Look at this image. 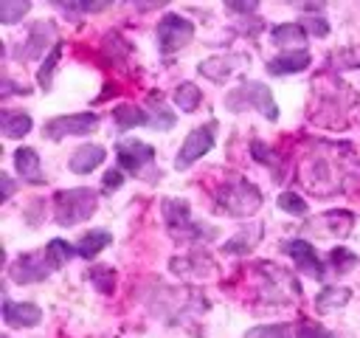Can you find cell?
<instances>
[{
    "label": "cell",
    "instance_id": "29",
    "mask_svg": "<svg viewBox=\"0 0 360 338\" xmlns=\"http://www.w3.org/2000/svg\"><path fill=\"white\" fill-rule=\"evenodd\" d=\"M174 113H169V107H163V104H158L155 99H152V113H149V127H155V130H172L174 127Z\"/></svg>",
    "mask_w": 360,
    "mask_h": 338
},
{
    "label": "cell",
    "instance_id": "15",
    "mask_svg": "<svg viewBox=\"0 0 360 338\" xmlns=\"http://www.w3.org/2000/svg\"><path fill=\"white\" fill-rule=\"evenodd\" d=\"M309 62H312V56L307 48L304 51H284L267 62V70L273 76H290V73H301L304 68H309Z\"/></svg>",
    "mask_w": 360,
    "mask_h": 338
},
{
    "label": "cell",
    "instance_id": "6",
    "mask_svg": "<svg viewBox=\"0 0 360 338\" xmlns=\"http://www.w3.org/2000/svg\"><path fill=\"white\" fill-rule=\"evenodd\" d=\"M98 127V115L96 113H70V115H56V118H48L42 132L45 138L51 141H62L68 135H87Z\"/></svg>",
    "mask_w": 360,
    "mask_h": 338
},
{
    "label": "cell",
    "instance_id": "2",
    "mask_svg": "<svg viewBox=\"0 0 360 338\" xmlns=\"http://www.w3.org/2000/svg\"><path fill=\"white\" fill-rule=\"evenodd\" d=\"M214 200H217V211H219V214H228V217H248V214L259 211V206H262V192H259L253 183H248V180H242V177H233V180H225V183L217 189Z\"/></svg>",
    "mask_w": 360,
    "mask_h": 338
},
{
    "label": "cell",
    "instance_id": "3",
    "mask_svg": "<svg viewBox=\"0 0 360 338\" xmlns=\"http://www.w3.org/2000/svg\"><path fill=\"white\" fill-rule=\"evenodd\" d=\"M225 104L231 107V110H245V107H256L264 118H270V121H276L278 118V107H276V101H273V93H270V87L264 84V82H242L236 90H231V96L225 99Z\"/></svg>",
    "mask_w": 360,
    "mask_h": 338
},
{
    "label": "cell",
    "instance_id": "38",
    "mask_svg": "<svg viewBox=\"0 0 360 338\" xmlns=\"http://www.w3.org/2000/svg\"><path fill=\"white\" fill-rule=\"evenodd\" d=\"M225 8H231V11H256V3H225Z\"/></svg>",
    "mask_w": 360,
    "mask_h": 338
},
{
    "label": "cell",
    "instance_id": "14",
    "mask_svg": "<svg viewBox=\"0 0 360 338\" xmlns=\"http://www.w3.org/2000/svg\"><path fill=\"white\" fill-rule=\"evenodd\" d=\"M104 158H107V152H104L101 144H82V146L70 155L68 169H70L73 175H87V172L98 169V166L104 163Z\"/></svg>",
    "mask_w": 360,
    "mask_h": 338
},
{
    "label": "cell",
    "instance_id": "18",
    "mask_svg": "<svg viewBox=\"0 0 360 338\" xmlns=\"http://www.w3.org/2000/svg\"><path fill=\"white\" fill-rule=\"evenodd\" d=\"M177 276H191V279H205L211 270H214V262L205 256V254H186L183 259L174 256L172 265H169Z\"/></svg>",
    "mask_w": 360,
    "mask_h": 338
},
{
    "label": "cell",
    "instance_id": "11",
    "mask_svg": "<svg viewBox=\"0 0 360 338\" xmlns=\"http://www.w3.org/2000/svg\"><path fill=\"white\" fill-rule=\"evenodd\" d=\"M284 254L295 262L298 270H304V273H309V276H315V279H323L326 268H323V262L318 259L315 248H312L307 239H287V242H284Z\"/></svg>",
    "mask_w": 360,
    "mask_h": 338
},
{
    "label": "cell",
    "instance_id": "7",
    "mask_svg": "<svg viewBox=\"0 0 360 338\" xmlns=\"http://www.w3.org/2000/svg\"><path fill=\"white\" fill-rule=\"evenodd\" d=\"M214 130H217L214 121H211V124H202V127H197V130H191V132L186 135L183 146L177 149L174 166H177V169H188L194 161H200V158L214 146Z\"/></svg>",
    "mask_w": 360,
    "mask_h": 338
},
{
    "label": "cell",
    "instance_id": "10",
    "mask_svg": "<svg viewBox=\"0 0 360 338\" xmlns=\"http://www.w3.org/2000/svg\"><path fill=\"white\" fill-rule=\"evenodd\" d=\"M250 56L248 54H219V56H208L200 62V73L211 82H225L231 73H236L242 65H248Z\"/></svg>",
    "mask_w": 360,
    "mask_h": 338
},
{
    "label": "cell",
    "instance_id": "31",
    "mask_svg": "<svg viewBox=\"0 0 360 338\" xmlns=\"http://www.w3.org/2000/svg\"><path fill=\"white\" fill-rule=\"evenodd\" d=\"M276 203H278V208L287 211V214H295V217H304V214H307V203H304L295 192H281Z\"/></svg>",
    "mask_w": 360,
    "mask_h": 338
},
{
    "label": "cell",
    "instance_id": "22",
    "mask_svg": "<svg viewBox=\"0 0 360 338\" xmlns=\"http://www.w3.org/2000/svg\"><path fill=\"white\" fill-rule=\"evenodd\" d=\"M34 127V121H31V115L28 113H22V110H6L3 113V135L6 138H22V135H28V130Z\"/></svg>",
    "mask_w": 360,
    "mask_h": 338
},
{
    "label": "cell",
    "instance_id": "36",
    "mask_svg": "<svg viewBox=\"0 0 360 338\" xmlns=\"http://www.w3.org/2000/svg\"><path fill=\"white\" fill-rule=\"evenodd\" d=\"M124 186V172L121 169H107L104 175V192H112V189H121Z\"/></svg>",
    "mask_w": 360,
    "mask_h": 338
},
{
    "label": "cell",
    "instance_id": "19",
    "mask_svg": "<svg viewBox=\"0 0 360 338\" xmlns=\"http://www.w3.org/2000/svg\"><path fill=\"white\" fill-rule=\"evenodd\" d=\"M112 118H115V127L121 132H127L132 127H146L149 124V113L143 107H138V104H118Z\"/></svg>",
    "mask_w": 360,
    "mask_h": 338
},
{
    "label": "cell",
    "instance_id": "16",
    "mask_svg": "<svg viewBox=\"0 0 360 338\" xmlns=\"http://www.w3.org/2000/svg\"><path fill=\"white\" fill-rule=\"evenodd\" d=\"M14 169H17V175H20L25 183H34V186L45 183V175H42V169H39V155H37V149H31V146H20V149L14 152Z\"/></svg>",
    "mask_w": 360,
    "mask_h": 338
},
{
    "label": "cell",
    "instance_id": "37",
    "mask_svg": "<svg viewBox=\"0 0 360 338\" xmlns=\"http://www.w3.org/2000/svg\"><path fill=\"white\" fill-rule=\"evenodd\" d=\"M14 189H17V186H14V180H11L8 175H3V177H0V192H3V203H6V200H8L11 194H14Z\"/></svg>",
    "mask_w": 360,
    "mask_h": 338
},
{
    "label": "cell",
    "instance_id": "21",
    "mask_svg": "<svg viewBox=\"0 0 360 338\" xmlns=\"http://www.w3.org/2000/svg\"><path fill=\"white\" fill-rule=\"evenodd\" d=\"M259 239H262V225H245L236 237H231V239L222 245V251H225V254H233V256H242V254H248Z\"/></svg>",
    "mask_w": 360,
    "mask_h": 338
},
{
    "label": "cell",
    "instance_id": "4",
    "mask_svg": "<svg viewBox=\"0 0 360 338\" xmlns=\"http://www.w3.org/2000/svg\"><path fill=\"white\" fill-rule=\"evenodd\" d=\"M163 220H166V228L172 237L177 239H211L214 231H205L200 223L191 220V208L186 200H163Z\"/></svg>",
    "mask_w": 360,
    "mask_h": 338
},
{
    "label": "cell",
    "instance_id": "33",
    "mask_svg": "<svg viewBox=\"0 0 360 338\" xmlns=\"http://www.w3.org/2000/svg\"><path fill=\"white\" fill-rule=\"evenodd\" d=\"M250 152H253V158H256L259 163H267V166H278V155H276V149H270L267 144H262V141H253V144H250Z\"/></svg>",
    "mask_w": 360,
    "mask_h": 338
},
{
    "label": "cell",
    "instance_id": "13",
    "mask_svg": "<svg viewBox=\"0 0 360 338\" xmlns=\"http://www.w3.org/2000/svg\"><path fill=\"white\" fill-rule=\"evenodd\" d=\"M3 321L8 327H37L42 321V310L31 301H3Z\"/></svg>",
    "mask_w": 360,
    "mask_h": 338
},
{
    "label": "cell",
    "instance_id": "34",
    "mask_svg": "<svg viewBox=\"0 0 360 338\" xmlns=\"http://www.w3.org/2000/svg\"><path fill=\"white\" fill-rule=\"evenodd\" d=\"M301 23V28L307 31V34H312V37H326L329 34V23L323 20V17H304V20H298Z\"/></svg>",
    "mask_w": 360,
    "mask_h": 338
},
{
    "label": "cell",
    "instance_id": "8",
    "mask_svg": "<svg viewBox=\"0 0 360 338\" xmlns=\"http://www.w3.org/2000/svg\"><path fill=\"white\" fill-rule=\"evenodd\" d=\"M115 155H118L121 169H127V172H132V175H141L146 166H152L155 149H152L146 141H138V138H121V141L115 144Z\"/></svg>",
    "mask_w": 360,
    "mask_h": 338
},
{
    "label": "cell",
    "instance_id": "24",
    "mask_svg": "<svg viewBox=\"0 0 360 338\" xmlns=\"http://www.w3.org/2000/svg\"><path fill=\"white\" fill-rule=\"evenodd\" d=\"M202 101V90L194 84V82H183L174 87V104L183 110V113H194Z\"/></svg>",
    "mask_w": 360,
    "mask_h": 338
},
{
    "label": "cell",
    "instance_id": "26",
    "mask_svg": "<svg viewBox=\"0 0 360 338\" xmlns=\"http://www.w3.org/2000/svg\"><path fill=\"white\" fill-rule=\"evenodd\" d=\"M59 56H62V42H56V45L51 48V54L45 56L42 68L37 70V82H39V87H42V90H48V87H51V79H53V70H56Z\"/></svg>",
    "mask_w": 360,
    "mask_h": 338
},
{
    "label": "cell",
    "instance_id": "12",
    "mask_svg": "<svg viewBox=\"0 0 360 338\" xmlns=\"http://www.w3.org/2000/svg\"><path fill=\"white\" fill-rule=\"evenodd\" d=\"M53 39V25L51 23H45V20H39V23H34L31 25V34H28V39L25 42H20L14 51H11V56L14 59H34V56H39V54H45L48 51V42Z\"/></svg>",
    "mask_w": 360,
    "mask_h": 338
},
{
    "label": "cell",
    "instance_id": "17",
    "mask_svg": "<svg viewBox=\"0 0 360 338\" xmlns=\"http://www.w3.org/2000/svg\"><path fill=\"white\" fill-rule=\"evenodd\" d=\"M270 42L290 48V51H304L307 45V31L301 28V23H278L270 28Z\"/></svg>",
    "mask_w": 360,
    "mask_h": 338
},
{
    "label": "cell",
    "instance_id": "32",
    "mask_svg": "<svg viewBox=\"0 0 360 338\" xmlns=\"http://www.w3.org/2000/svg\"><path fill=\"white\" fill-rule=\"evenodd\" d=\"M290 327L287 324H273V327H253L248 330V338H290Z\"/></svg>",
    "mask_w": 360,
    "mask_h": 338
},
{
    "label": "cell",
    "instance_id": "30",
    "mask_svg": "<svg viewBox=\"0 0 360 338\" xmlns=\"http://www.w3.org/2000/svg\"><path fill=\"white\" fill-rule=\"evenodd\" d=\"M329 262H332V268H335L338 273H349V270L360 262V256L352 254L349 248H335V251L329 254Z\"/></svg>",
    "mask_w": 360,
    "mask_h": 338
},
{
    "label": "cell",
    "instance_id": "35",
    "mask_svg": "<svg viewBox=\"0 0 360 338\" xmlns=\"http://www.w3.org/2000/svg\"><path fill=\"white\" fill-rule=\"evenodd\" d=\"M295 338H332V332H326L323 327H318V324H312V321H304V324L298 327Z\"/></svg>",
    "mask_w": 360,
    "mask_h": 338
},
{
    "label": "cell",
    "instance_id": "1",
    "mask_svg": "<svg viewBox=\"0 0 360 338\" xmlns=\"http://www.w3.org/2000/svg\"><path fill=\"white\" fill-rule=\"evenodd\" d=\"M96 208H98V194L93 189L79 186V189H65V192L53 194V220L62 228L90 220L96 214Z\"/></svg>",
    "mask_w": 360,
    "mask_h": 338
},
{
    "label": "cell",
    "instance_id": "20",
    "mask_svg": "<svg viewBox=\"0 0 360 338\" xmlns=\"http://www.w3.org/2000/svg\"><path fill=\"white\" fill-rule=\"evenodd\" d=\"M110 242H112V234L96 228V231H87V234L76 242V254H79L82 259H93V256H98Z\"/></svg>",
    "mask_w": 360,
    "mask_h": 338
},
{
    "label": "cell",
    "instance_id": "23",
    "mask_svg": "<svg viewBox=\"0 0 360 338\" xmlns=\"http://www.w3.org/2000/svg\"><path fill=\"white\" fill-rule=\"evenodd\" d=\"M349 299H352V290L349 287H323L315 296V307H318V313H332V310L343 307Z\"/></svg>",
    "mask_w": 360,
    "mask_h": 338
},
{
    "label": "cell",
    "instance_id": "5",
    "mask_svg": "<svg viewBox=\"0 0 360 338\" xmlns=\"http://www.w3.org/2000/svg\"><path fill=\"white\" fill-rule=\"evenodd\" d=\"M194 37V23L186 20L183 14L169 11L166 17H160L158 23V48L160 54H174L180 48H186Z\"/></svg>",
    "mask_w": 360,
    "mask_h": 338
},
{
    "label": "cell",
    "instance_id": "28",
    "mask_svg": "<svg viewBox=\"0 0 360 338\" xmlns=\"http://www.w3.org/2000/svg\"><path fill=\"white\" fill-rule=\"evenodd\" d=\"M28 8H31L28 0H3V6H0V17H3L6 25H14V23H20V20L28 14Z\"/></svg>",
    "mask_w": 360,
    "mask_h": 338
},
{
    "label": "cell",
    "instance_id": "27",
    "mask_svg": "<svg viewBox=\"0 0 360 338\" xmlns=\"http://www.w3.org/2000/svg\"><path fill=\"white\" fill-rule=\"evenodd\" d=\"M87 279L93 282V287L98 290V293H112V287H115V270L112 268H107V265H98V268H90V273H87Z\"/></svg>",
    "mask_w": 360,
    "mask_h": 338
},
{
    "label": "cell",
    "instance_id": "9",
    "mask_svg": "<svg viewBox=\"0 0 360 338\" xmlns=\"http://www.w3.org/2000/svg\"><path fill=\"white\" fill-rule=\"evenodd\" d=\"M51 270H53V268L48 265L45 251H42V254H20V256L11 262L8 276H11V282H17V284H31V282H42Z\"/></svg>",
    "mask_w": 360,
    "mask_h": 338
},
{
    "label": "cell",
    "instance_id": "25",
    "mask_svg": "<svg viewBox=\"0 0 360 338\" xmlns=\"http://www.w3.org/2000/svg\"><path fill=\"white\" fill-rule=\"evenodd\" d=\"M45 256H48V265L53 270H59L65 262H70V256H76V245H70L65 239H51L45 245Z\"/></svg>",
    "mask_w": 360,
    "mask_h": 338
}]
</instances>
